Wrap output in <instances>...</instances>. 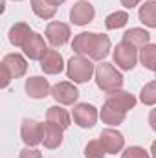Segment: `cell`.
Listing matches in <instances>:
<instances>
[{
  "mask_svg": "<svg viewBox=\"0 0 156 158\" xmlns=\"http://www.w3.org/2000/svg\"><path fill=\"white\" fill-rule=\"evenodd\" d=\"M96 85L99 90L112 94L116 90H121L123 86V76L109 63H103L96 68Z\"/></svg>",
  "mask_w": 156,
  "mask_h": 158,
  "instance_id": "obj_1",
  "label": "cell"
},
{
  "mask_svg": "<svg viewBox=\"0 0 156 158\" xmlns=\"http://www.w3.org/2000/svg\"><path fill=\"white\" fill-rule=\"evenodd\" d=\"M63 131L64 129H61L59 125H55L51 121L42 123V143H44V147L57 149L63 143Z\"/></svg>",
  "mask_w": 156,
  "mask_h": 158,
  "instance_id": "obj_15",
  "label": "cell"
},
{
  "mask_svg": "<svg viewBox=\"0 0 156 158\" xmlns=\"http://www.w3.org/2000/svg\"><path fill=\"white\" fill-rule=\"evenodd\" d=\"M127 22H129V15H127V11H114V13H110V15L105 19V26H107L109 30L123 28Z\"/></svg>",
  "mask_w": 156,
  "mask_h": 158,
  "instance_id": "obj_25",
  "label": "cell"
},
{
  "mask_svg": "<svg viewBox=\"0 0 156 158\" xmlns=\"http://www.w3.org/2000/svg\"><path fill=\"white\" fill-rule=\"evenodd\" d=\"M46 121H51V123L59 125L61 129H68L70 127V114L64 109H61L59 105H53L46 112Z\"/></svg>",
  "mask_w": 156,
  "mask_h": 158,
  "instance_id": "obj_19",
  "label": "cell"
},
{
  "mask_svg": "<svg viewBox=\"0 0 156 158\" xmlns=\"http://www.w3.org/2000/svg\"><path fill=\"white\" fill-rule=\"evenodd\" d=\"M138 17L147 28H156V0H147L140 7Z\"/></svg>",
  "mask_w": 156,
  "mask_h": 158,
  "instance_id": "obj_20",
  "label": "cell"
},
{
  "mask_svg": "<svg viewBox=\"0 0 156 158\" xmlns=\"http://www.w3.org/2000/svg\"><path fill=\"white\" fill-rule=\"evenodd\" d=\"M140 101L143 105H156V81L147 83L140 92Z\"/></svg>",
  "mask_w": 156,
  "mask_h": 158,
  "instance_id": "obj_26",
  "label": "cell"
},
{
  "mask_svg": "<svg viewBox=\"0 0 156 158\" xmlns=\"http://www.w3.org/2000/svg\"><path fill=\"white\" fill-rule=\"evenodd\" d=\"M140 63L147 68V70H156V44H145L140 50Z\"/></svg>",
  "mask_w": 156,
  "mask_h": 158,
  "instance_id": "obj_22",
  "label": "cell"
},
{
  "mask_svg": "<svg viewBox=\"0 0 156 158\" xmlns=\"http://www.w3.org/2000/svg\"><path fill=\"white\" fill-rule=\"evenodd\" d=\"M96 17V9L90 2L86 0H79L74 4L72 11H70V20L76 24V26H86L94 20Z\"/></svg>",
  "mask_w": 156,
  "mask_h": 158,
  "instance_id": "obj_8",
  "label": "cell"
},
{
  "mask_svg": "<svg viewBox=\"0 0 156 158\" xmlns=\"http://www.w3.org/2000/svg\"><path fill=\"white\" fill-rule=\"evenodd\" d=\"M22 50H24V53H26L30 59H33V61H40V59L44 57V53L48 52L44 39L40 37L39 33H35V31L26 39L24 46H22Z\"/></svg>",
  "mask_w": 156,
  "mask_h": 158,
  "instance_id": "obj_13",
  "label": "cell"
},
{
  "mask_svg": "<svg viewBox=\"0 0 156 158\" xmlns=\"http://www.w3.org/2000/svg\"><path fill=\"white\" fill-rule=\"evenodd\" d=\"M99 116L103 119V123H107V125H121L125 121V118H127V110L123 107H119L114 99L107 98Z\"/></svg>",
  "mask_w": 156,
  "mask_h": 158,
  "instance_id": "obj_7",
  "label": "cell"
},
{
  "mask_svg": "<svg viewBox=\"0 0 156 158\" xmlns=\"http://www.w3.org/2000/svg\"><path fill=\"white\" fill-rule=\"evenodd\" d=\"M18 158H42V153H40L39 149H30V147H26V149L20 151V156Z\"/></svg>",
  "mask_w": 156,
  "mask_h": 158,
  "instance_id": "obj_29",
  "label": "cell"
},
{
  "mask_svg": "<svg viewBox=\"0 0 156 158\" xmlns=\"http://www.w3.org/2000/svg\"><path fill=\"white\" fill-rule=\"evenodd\" d=\"M149 125H151V129L156 132V109H153L149 112Z\"/></svg>",
  "mask_w": 156,
  "mask_h": 158,
  "instance_id": "obj_30",
  "label": "cell"
},
{
  "mask_svg": "<svg viewBox=\"0 0 156 158\" xmlns=\"http://www.w3.org/2000/svg\"><path fill=\"white\" fill-rule=\"evenodd\" d=\"M17 2H20V0H17Z\"/></svg>",
  "mask_w": 156,
  "mask_h": 158,
  "instance_id": "obj_34",
  "label": "cell"
},
{
  "mask_svg": "<svg viewBox=\"0 0 156 158\" xmlns=\"http://www.w3.org/2000/svg\"><path fill=\"white\" fill-rule=\"evenodd\" d=\"M149 40H151L149 31L142 30V28H132V30H127L123 33V42H129L134 48H143L145 44H149Z\"/></svg>",
  "mask_w": 156,
  "mask_h": 158,
  "instance_id": "obj_18",
  "label": "cell"
},
{
  "mask_svg": "<svg viewBox=\"0 0 156 158\" xmlns=\"http://www.w3.org/2000/svg\"><path fill=\"white\" fill-rule=\"evenodd\" d=\"M109 52H110V39L103 33H92L88 57L94 61H103L109 55Z\"/></svg>",
  "mask_w": 156,
  "mask_h": 158,
  "instance_id": "obj_12",
  "label": "cell"
},
{
  "mask_svg": "<svg viewBox=\"0 0 156 158\" xmlns=\"http://www.w3.org/2000/svg\"><path fill=\"white\" fill-rule=\"evenodd\" d=\"M51 98L61 105H74L79 98V90L68 81H61L51 86Z\"/></svg>",
  "mask_w": 156,
  "mask_h": 158,
  "instance_id": "obj_6",
  "label": "cell"
},
{
  "mask_svg": "<svg viewBox=\"0 0 156 158\" xmlns=\"http://www.w3.org/2000/svg\"><path fill=\"white\" fill-rule=\"evenodd\" d=\"M109 98H110V99H114L117 105H119V107H123L127 112H129L130 109H134V105H136V98H134L132 94L125 92V90H116V92L109 94Z\"/></svg>",
  "mask_w": 156,
  "mask_h": 158,
  "instance_id": "obj_24",
  "label": "cell"
},
{
  "mask_svg": "<svg viewBox=\"0 0 156 158\" xmlns=\"http://www.w3.org/2000/svg\"><path fill=\"white\" fill-rule=\"evenodd\" d=\"M24 88H26V94L33 99H44L46 96L51 94V86H50L48 79L40 77V76H33V77L26 79Z\"/></svg>",
  "mask_w": 156,
  "mask_h": 158,
  "instance_id": "obj_11",
  "label": "cell"
},
{
  "mask_svg": "<svg viewBox=\"0 0 156 158\" xmlns=\"http://www.w3.org/2000/svg\"><path fill=\"white\" fill-rule=\"evenodd\" d=\"M2 66L7 68V72L11 74L13 79L22 77L26 74V70H28V63H26V59L20 53H7L2 59Z\"/></svg>",
  "mask_w": 156,
  "mask_h": 158,
  "instance_id": "obj_16",
  "label": "cell"
},
{
  "mask_svg": "<svg viewBox=\"0 0 156 158\" xmlns=\"http://www.w3.org/2000/svg\"><path fill=\"white\" fill-rule=\"evenodd\" d=\"M138 59H140L138 50L132 44H129V42H123L121 40L116 48H114V63H116L121 70H132L136 66Z\"/></svg>",
  "mask_w": 156,
  "mask_h": 158,
  "instance_id": "obj_3",
  "label": "cell"
},
{
  "mask_svg": "<svg viewBox=\"0 0 156 158\" xmlns=\"http://www.w3.org/2000/svg\"><path fill=\"white\" fill-rule=\"evenodd\" d=\"M96 74V68L92 64V61L84 55H74L70 57L68 64H66V76L72 79L74 83H86L88 79Z\"/></svg>",
  "mask_w": 156,
  "mask_h": 158,
  "instance_id": "obj_2",
  "label": "cell"
},
{
  "mask_svg": "<svg viewBox=\"0 0 156 158\" xmlns=\"http://www.w3.org/2000/svg\"><path fill=\"white\" fill-rule=\"evenodd\" d=\"M70 35H72L70 26L64 24V22H50L46 26V39H48V42L51 46H55V48L66 44L70 40Z\"/></svg>",
  "mask_w": 156,
  "mask_h": 158,
  "instance_id": "obj_9",
  "label": "cell"
},
{
  "mask_svg": "<svg viewBox=\"0 0 156 158\" xmlns=\"http://www.w3.org/2000/svg\"><path fill=\"white\" fill-rule=\"evenodd\" d=\"M31 33H33V31L30 30V26H28L26 22H17V24H13L11 30H9V42H11L13 46H17V48H22L24 42H26V39H28Z\"/></svg>",
  "mask_w": 156,
  "mask_h": 158,
  "instance_id": "obj_17",
  "label": "cell"
},
{
  "mask_svg": "<svg viewBox=\"0 0 156 158\" xmlns=\"http://www.w3.org/2000/svg\"><path fill=\"white\" fill-rule=\"evenodd\" d=\"M97 109L94 107V105H88V103H79L74 107V110H72V118L74 121L77 123L79 127H83V129H90V127H94L96 125V121H97Z\"/></svg>",
  "mask_w": 156,
  "mask_h": 158,
  "instance_id": "obj_5",
  "label": "cell"
},
{
  "mask_svg": "<svg viewBox=\"0 0 156 158\" xmlns=\"http://www.w3.org/2000/svg\"><path fill=\"white\" fill-rule=\"evenodd\" d=\"M50 2H51L53 6H61V4H63V2H66V0H50Z\"/></svg>",
  "mask_w": 156,
  "mask_h": 158,
  "instance_id": "obj_33",
  "label": "cell"
},
{
  "mask_svg": "<svg viewBox=\"0 0 156 158\" xmlns=\"http://www.w3.org/2000/svg\"><path fill=\"white\" fill-rule=\"evenodd\" d=\"M151 153H153L151 156H153V158H156V140L153 142V147H151Z\"/></svg>",
  "mask_w": 156,
  "mask_h": 158,
  "instance_id": "obj_32",
  "label": "cell"
},
{
  "mask_svg": "<svg viewBox=\"0 0 156 158\" xmlns=\"http://www.w3.org/2000/svg\"><path fill=\"white\" fill-rule=\"evenodd\" d=\"M121 158H151V155H149L143 147L132 145V147H127V149L123 151Z\"/></svg>",
  "mask_w": 156,
  "mask_h": 158,
  "instance_id": "obj_28",
  "label": "cell"
},
{
  "mask_svg": "<svg viewBox=\"0 0 156 158\" xmlns=\"http://www.w3.org/2000/svg\"><path fill=\"white\" fill-rule=\"evenodd\" d=\"M40 68H42L44 74H50V76H53V74H61L63 68H64L63 55H61L57 50H50V48H48V52H46L44 57L40 59Z\"/></svg>",
  "mask_w": 156,
  "mask_h": 158,
  "instance_id": "obj_14",
  "label": "cell"
},
{
  "mask_svg": "<svg viewBox=\"0 0 156 158\" xmlns=\"http://www.w3.org/2000/svg\"><path fill=\"white\" fill-rule=\"evenodd\" d=\"M105 155L107 153H105V149H103L99 140H92L84 147V158H103Z\"/></svg>",
  "mask_w": 156,
  "mask_h": 158,
  "instance_id": "obj_27",
  "label": "cell"
},
{
  "mask_svg": "<svg viewBox=\"0 0 156 158\" xmlns=\"http://www.w3.org/2000/svg\"><path fill=\"white\" fill-rule=\"evenodd\" d=\"M99 142H101V145H103V149H105L107 155H117V153L123 149V145H125L123 134L117 132V131H114V129H105V131H101Z\"/></svg>",
  "mask_w": 156,
  "mask_h": 158,
  "instance_id": "obj_10",
  "label": "cell"
},
{
  "mask_svg": "<svg viewBox=\"0 0 156 158\" xmlns=\"http://www.w3.org/2000/svg\"><path fill=\"white\" fill-rule=\"evenodd\" d=\"M154 74H156V70H154Z\"/></svg>",
  "mask_w": 156,
  "mask_h": 158,
  "instance_id": "obj_35",
  "label": "cell"
},
{
  "mask_svg": "<svg viewBox=\"0 0 156 158\" xmlns=\"http://www.w3.org/2000/svg\"><path fill=\"white\" fill-rule=\"evenodd\" d=\"M20 136H22V142L28 145V147H35L42 143V123L35 121V119H22V125H20Z\"/></svg>",
  "mask_w": 156,
  "mask_h": 158,
  "instance_id": "obj_4",
  "label": "cell"
},
{
  "mask_svg": "<svg viewBox=\"0 0 156 158\" xmlns=\"http://www.w3.org/2000/svg\"><path fill=\"white\" fill-rule=\"evenodd\" d=\"M90 40H92V33H79L72 40V50L77 55H84L88 57V50H90Z\"/></svg>",
  "mask_w": 156,
  "mask_h": 158,
  "instance_id": "obj_23",
  "label": "cell"
},
{
  "mask_svg": "<svg viewBox=\"0 0 156 158\" xmlns=\"http://www.w3.org/2000/svg\"><path fill=\"white\" fill-rule=\"evenodd\" d=\"M142 0H121V6H125L127 9H130V7H134V6H138Z\"/></svg>",
  "mask_w": 156,
  "mask_h": 158,
  "instance_id": "obj_31",
  "label": "cell"
},
{
  "mask_svg": "<svg viewBox=\"0 0 156 158\" xmlns=\"http://www.w3.org/2000/svg\"><path fill=\"white\" fill-rule=\"evenodd\" d=\"M31 9L37 17L48 20V19H53V15L57 11V6H53L50 0H31Z\"/></svg>",
  "mask_w": 156,
  "mask_h": 158,
  "instance_id": "obj_21",
  "label": "cell"
}]
</instances>
